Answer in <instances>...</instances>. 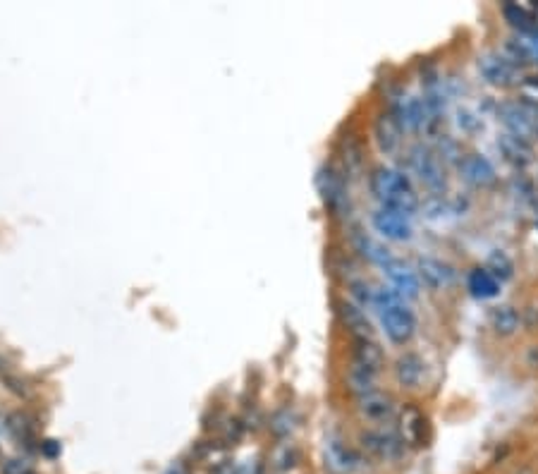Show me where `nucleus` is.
Wrapping results in <instances>:
<instances>
[{
	"label": "nucleus",
	"instance_id": "nucleus-1",
	"mask_svg": "<svg viewBox=\"0 0 538 474\" xmlns=\"http://www.w3.org/2000/svg\"><path fill=\"white\" fill-rule=\"evenodd\" d=\"M368 190L380 202V209L398 211L402 216L417 214L421 206L417 190H414L412 180L398 168L390 165H376L368 173Z\"/></svg>",
	"mask_w": 538,
	"mask_h": 474
},
{
	"label": "nucleus",
	"instance_id": "nucleus-2",
	"mask_svg": "<svg viewBox=\"0 0 538 474\" xmlns=\"http://www.w3.org/2000/svg\"><path fill=\"white\" fill-rule=\"evenodd\" d=\"M407 165L409 171L424 183L430 196H443L448 192V168L429 144H412L407 149Z\"/></svg>",
	"mask_w": 538,
	"mask_h": 474
},
{
	"label": "nucleus",
	"instance_id": "nucleus-3",
	"mask_svg": "<svg viewBox=\"0 0 538 474\" xmlns=\"http://www.w3.org/2000/svg\"><path fill=\"white\" fill-rule=\"evenodd\" d=\"M316 190L326 209L333 216H345L349 211L347 177L333 163H323L316 173Z\"/></svg>",
	"mask_w": 538,
	"mask_h": 474
},
{
	"label": "nucleus",
	"instance_id": "nucleus-4",
	"mask_svg": "<svg viewBox=\"0 0 538 474\" xmlns=\"http://www.w3.org/2000/svg\"><path fill=\"white\" fill-rule=\"evenodd\" d=\"M361 448L367 450L368 456L383 462H395L405 456V441L399 438V434L390 429H368L359 437Z\"/></svg>",
	"mask_w": 538,
	"mask_h": 474
},
{
	"label": "nucleus",
	"instance_id": "nucleus-5",
	"mask_svg": "<svg viewBox=\"0 0 538 474\" xmlns=\"http://www.w3.org/2000/svg\"><path fill=\"white\" fill-rule=\"evenodd\" d=\"M479 72H481L483 79L495 89H514L522 84L520 70H517L502 53H483V56L479 58Z\"/></svg>",
	"mask_w": 538,
	"mask_h": 474
},
{
	"label": "nucleus",
	"instance_id": "nucleus-6",
	"mask_svg": "<svg viewBox=\"0 0 538 474\" xmlns=\"http://www.w3.org/2000/svg\"><path fill=\"white\" fill-rule=\"evenodd\" d=\"M457 173L462 177L464 183L476 187V190H488L498 183V171L495 165L491 163V158L483 156L479 152H469L464 153L460 165H457Z\"/></svg>",
	"mask_w": 538,
	"mask_h": 474
},
{
	"label": "nucleus",
	"instance_id": "nucleus-7",
	"mask_svg": "<svg viewBox=\"0 0 538 474\" xmlns=\"http://www.w3.org/2000/svg\"><path fill=\"white\" fill-rule=\"evenodd\" d=\"M399 438L405 441L407 448H424L429 446L430 429L429 419L417 405L407 403L402 410H399V427H398Z\"/></svg>",
	"mask_w": 538,
	"mask_h": 474
},
{
	"label": "nucleus",
	"instance_id": "nucleus-8",
	"mask_svg": "<svg viewBox=\"0 0 538 474\" xmlns=\"http://www.w3.org/2000/svg\"><path fill=\"white\" fill-rule=\"evenodd\" d=\"M323 465L330 474H355L364 465V458L342 438L328 437L323 446Z\"/></svg>",
	"mask_w": 538,
	"mask_h": 474
},
{
	"label": "nucleus",
	"instance_id": "nucleus-9",
	"mask_svg": "<svg viewBox=\"0 0 538 474\" xmlns=\"http://www.w3.org/2000/svg\"><path fill=\"white\" fill-rule=\"evenodd\" d=\"M380 323H383L388 341L395 342V345H407L417 333V316L405 304L380 311Z\"/></svg>",
	"mask_w": 538,
	"mask_h": 474
},
{
	"label": "nucleus",
	"instance_id": "nucleus-10",
	"mask_svg": "<svg viewBox=\"0 0 538 474\" xmlns=\"http://www.w3.org/2000/svg\"><path fill=\"white\" fill-rule=\"evenodd\" d=\"M402 137H405V127L399 125L398 115L390 108L380 111L374 121V140L378 152L386 153V156L398 153L399 146H402Z\"/></svg>",
	"mask_w": 538,
	"mask_h": 474
},
{
	"label": "nucleus",
	"instance_id": "nucleus-11",
	"mask_svg": "<svg viewBox=\"0 0 538 474\" xmlns=\"http://www.w3.org/2000/svg\"><path fill=\"white\" fill-rule=\"evenodd\" d=\"M533 118L529 108L522 101H502L498 106V121L505 125V132L520 137V140H532L533 137Z\"/></svg>",
	"mask_w": 538,
	"mask_h": 474
},
{
	"label": "nucleus",
	"instance_id": "nucleus-12",
	"mask_svg": "<svg viewBox=\"0 0 538 474\" xmlns=\"http://www.w3.org/2000/svg\"><path fill=\"white\" fill-rule=\"evenodd\" d=\"M371 226L378 235H383L386 240L393 242H409L414 237V228L409 218L398 211L390 209H378L371 214Z\"/></svg>",
	"mask_w": 538,
	"mask_h": 474
},
{
	"label": "nucleus",
	"instance_id": "nucleus-13",
	"mask_svg": "<svg viewBox=\"0 0 538 474\" xmlns=\"http://www.w3.org/2000/svg\"><path fill=\"white\" fill-rule=\"evenodd\" d=\"M417 276L421 285H426L429 290L440 292L445 288L455 283V269L445 261L436 259V257H419L417 259Z\"/></svg>",
	"mask_w": 538,
	"mask_h": 474
},
{
	"label": "nucleus",
	"instance_id": "nucleus-14",
	"mask_svg": "<svg viewBox=\"0 0 538 474\" xmlns=\"http://www.w3.org/2000/svg\"><path fill=\"white\" fill-rule=\"evenodd\" d=\"M337 316H340V323L349 331V335H352L355 341L374 338V323H371L367 311L361 310L357 302H347V300L337 302Z\"/></svg>",
	"mask_w": 538,
	"mask_h": 474
},
{
	"label": "nucleus",
	"instance_id": "nucleus-15",
	"mask_svg": "<svg viewBox=\"0 0 538 474\" xmlns=\"http://www.w3.org/2000/svg\"><path fill=\"white\" fill-rule=\"evenodd\" d=\"M393 374H395V381H398L402 388H409V391H412V388H419L426 376L424 357L417 353H402L398 360H395Z\"/></svg>",
	"mask_w": 538,
	"mask_h": 474
},
{
	"label": "nucleus",
	"instance_id": "nucleus-16",
	"mask_svg": "<svg viewBox=\"0 0 538 474\" xmlns=\"http://www.w3.org/2000/svg\"><path fill=\"white\" fill-rule=\"evenodd\" d=\"M383 271H386L390 285H393L402 298H417L419 290H421V280H419L414 266H409L402 259H393Z\"/></svg>",
	"mask_w": 538,
	"mask_h": 474
},
{
	"label": "nucleus",
	"instance_id": "nucleus-17",
	"mask_svg": "<svg viewBox=\"0 0 538 474\" xmlns=\"http://www.w3.org/2000/svg\"><path fill=\"white\" fill-rule=\"evenodd\" d=\"M498 149H501V156L505 158L507 163L512 165L514 171H526L529 165L533 163V149L532 142L520 140L510 132H502L498 137Z\"/></svg>",
	"mask_w": 538,
	"mask_h": 474
},
{
	"label": "nucleus",
	"instance_id": "nucleus-18",
	"mask_svg": "<svg viewBox=\"0 0 538 474\" xmlns=\"http://www.w3.org/2000/svg\"><path fill=\"white\" fill-rule=\"evenodd\" d=\"M357 410H359V415L367 419V422L383 424L393 417L395 405H393V398H390L388 393L374 391V393H367V395H361V398H357Z\"/></svg>",
	"mask_w": 538,
	"mask_h": 474
},
{
	"label": "nucleus",
	"instance_id": "nucleus-19",
	"mask_svg": "<svg viewBox=\"0 0 538 474\" xmlns=\"http://www.w3.org/2000/svg\"><path fill=\"white\" fill-rule=\"evenodd\" d=\"M349 245H352V249L359 254L361 259H367L368 264L380 266V269H386V266L395 259L388 247H383V245H378L376 240H371V237H368V235L359 228H355L352 233H349Z\"/></svg>",
	"mask_w": 538,
	"mask_h": 474
},
{
	"label": "nucleus",
	"instance_id": "nucleus-20",
	"mask_svg": "<svg viewBox=\"0 0 538 474\" xmlns=\"http://www.w3.org/2000/svg\"><path fill=\"white\" fill-rule=\"evenodd\" d=\"M467 292L474 300H493L501 295V283L493 279V273L486 266H474L467 271Z\"/></svg>",
	"mask_w": 538,
	"mask_h": 474
},
{
	"label": "nucleus",
	"instance_id": "nucleus-21",
	"mask_svg": "<svg viewBox=\"0 0 538 474\" xmlns=\"http://www.w3.org/2000/svg\"><path fill=\"white\" fill-rule=\"evenodd\" d=\"M383 364H386V354H383V348H380L374 338L355 341V348H352V367H359L364 372H371L378 376Z\"/></svg>",
	"mask_w": 538,
	"mask_h": 474
},
{
	"label": "nucleus",
	"instance_id": "nucleus-22",
	"mask_svg": "<svg viewBox=\"0 0 538 474\" xmlns=\"http://www.w3.org/2000/svg\"><path fill=\"white\" fill-rule=\"evenodd\" d=\"M488 323H491V329H493L495 335H501V338H510L520 331L522 326V314L517 311V307L512 304H495L491 314H488Z\"/></svg>",
	"mask_w": 538,
	"mask_h": 474
},
{
	"label": "nucleus",
	"instance_id": "nucleus-23",
	"mask_svg": "<svg viewBox=\"0 0 538 474\" xmlns=\"http://www.w3.org/2000/svg\"><path fill=\"white\" fill-rule=\"evenodd\" d=\"M501 13H502V17H505L507 25L512 26L517 34H526V32H533V29H538L536 13H533L529 5H520V3H505V5L501 7Z\"/></svg>",
	"mask_w": 538,
	"mask_h": 474
},
{
	"label": "nucleus",
	"instance_id": "nucleus-24",
	"mask_svg": "<svg viewBox=\"0 0 538 474\" xmlns=\"http://www.w3.org/2000/svg\"><path fill=\"white\" fill-rule=\"evenodd\" d=\"M364 165H367V158H364L361 142L355 137H347L342 142V173H345V177H359L364 175Z\"/></svg>",
	"mask_w": 538,
	"mask_h": 474
},
{
	"label": "nucleus",
	"instance_id": "nucleus-25",
	"mask_svg": "<svg viewBox=\"0 0 538 474\" xmlns=\"http://www.w3.org/2000/svg\"><path fill=\"white\" fill-rule=\"evenodd\" d=\"M483 266H486L488 271L493 273V279L501 285L514 279V261L505 249H493V252L486 257V264Z\"/></svg>",
	"mask_w": 538,
	"mask_h": 474
},
{
	"label": "nucleus",
	"instance_id": "nucleus-26",
	"mask_svg": "<svg viewBox=\"0 0 538 474\" xmlns=\"http://www.w3.org/2000/svg\"><path fill=\"white\" fill-rule=\"evenodd\" d=\"M347 386H349V391L355 393L357 398H361V395H367V393L378 391V386H376V374L364 372V369H359V367L349 369Z\"/></svg>",
	"mask_w": 538,
	"mask_h": 474
},
{
	"label": "nucleus",
	"instance_id": "nucleus-27",
	"mask_svg": "<svg viewBox=\"0 0 538 474\" xmlns=\"http://www.w3.org/2000/svg\"><path fill=\"white\" fill-rule=\"evenodd\" d=\"M514 46L520 48L522 58H524V63H538V29L526 34H514L512 37Z\"/></svg>",
	"mask_w": 538,
	"mask_h": 474
},
{
	"label": "nucleus",
	"instance_id": "nucleus-28",
	"mask_svg": "<svg viewBox=\"0 0 538 474\" xmlns=\"http://www.w3.org/2000/svg\"><path fill=\"white\" fill-rule=\"evenodd\" d=\"M271 462H273V468L287 472V469H292L299 462V450L295 448L292 443H280L278 448L273 450Z\"/></svg>",
	"mask_w": 538,
	"mask_h": 474
},
{
	"label": "nucleus",
	"instance_id": "nucleus-29",
	"mask_svg": "<svg viewBox=\"0 0 538 474\" xmlns=\"http://www.w3.org/2000/svg\"><path fill=\"white\" fill-rule=\"evenodd\" d=\"M457 127L464 134H469V137H474V134H479L483 130L481 115L471 111V108H457Z\"/></svg>",
	"mask_w": 538,
	"mask_h": 474
},
{
	"label": "nucleus",
	"instance_id": "nucleus-30",
	"mask_svg": "<svg viewBox=\"0 0 538 474\" xmlns=\"http://www.w3.org/2000/svg\"><path fill=\"white\" fill-rule=\"evenodd\" d=\"M349 292H352V298L357 300L359 307H374L376 288H371L367 280H349Z\"/></svg>",
	"mask_w": 538,
	"mask_h": 474
},
{
	"label": "nucleus",
	"instance_id": "nucleus-31",
	"mask_svg": "<svg viewBox=\"0 0 538 474\" xmlns=\"http://www.w3.org/2000/svg\"><path fill=\"white\" fill-rule=\"evenodd\" d=\"M271 429L275 437H290L292 429H295V415L290 410H283L278 415H273Z\"/></svg>",
	"mask_w": 538,
	"mask_h": 474
},
{
	"label": "nucleus",
	"instance_id": "nucleus-32",
	"mask_svg": "<svg viewBox=\"0 0 538 474\" xmlns=\"http://www.w3.org/2000/svg\"><path fill=\"white\" fill-rule=\"evenodd\" d=\"M522 99H532V101H538V77H524L522 79Z\"/></svg>",
	"mask_w": 538,
	"mask_h": 474
},
{
	"label": "nucleus",
	"instance_id": "nucleus-33",
	"mask_svg": "<svg viewBox=\"0 0 538 474\" xmlns=\"http://www.w3.org/2000/svg\"><path fill=\"white\" fill-rule=\"evenodd\" d=\"M3 474H36L32 469V465L25 460H7L3 465Z\"/></svg>",
	"mask_w": 538,
	"mask_h": 474
},
{
	"label": "nucleus",
	"instance_id": "nucleus-34",
	"mask_svg": "<svg viewBox=\"0 0 538 474\" xmlns=\"http://www.w3.org/2000/svg\"><path fill=\"white\" fill-rule=\"evenodd\" d=\"M41 453H44L46 458H57V456H60V443H57V441H44V443H41Z\"/></svg>",
	"mask_w": 538,
	"mask_h": 474
},
{
	"label": "nucleus",
	"instance_id": "nucleus-35",
	"mask_svg": "<svg viewBox=\"0 0 538 474\" xmlns=\"http://www.w3.org/2000/svg\"><path fill=\"white\" fill-rule=\"evenodd\" d=\"M526 364L532 369H538V345H532L526 350Z\"/></svg>",
	"mask_w": 538,
	"mask_h": 474
},
{
	"label": "nucleus",
	"instance_id": "nucleus-36",
	"mask_svg": "<svg viewBox=\"0 0 538 474\" xmlns=\"http://www.w3.org/2000/svg\"><path fill=\"white\" fill-rule=\"evenodd\" d=\"M533 134L538 137V113H536V118H533Z\"/></svg>",
	"mask_w": 538,
	"mask_h": 474
}]
</instances>
